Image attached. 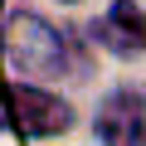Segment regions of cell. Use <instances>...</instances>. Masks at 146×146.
<instances>
[{
	"instance_id": "cell-1",
	"label": "cell",
	"mask_w": 146,
	"mask_h": 146,
	"mask_svg": "<svg viewBox=\"0 0 146 146\" xmlns=\"http://www.w3.org/2000/svg\"><path fill=\"white\" fill-rule=\"evenodd\" d=\"M5 54L25 73H58L63 68V34L44 25L39 15H10L5 20Z\"/></svg>"
},
{
	"instance_id": "cell-2",
	"label": "cell",
	"mask_w": 146,
	"mask_h": 146,
	"mask_svg": "<svg viewBox=\"0 0 146 146\" xmlns=\"http://www.w3.org/2000/svg\"><path fill=\"white\" fill-rule=\"evenodd\" d=\"M5 112H10V131L15 136H58L73 122V112H68L63 98L39 93V88H25V83H10L5 88Z\"/></svg>"
},
{
	"instance_id": "cell-3",
	"label": "cell",
	"mask_w": 146,
	"mask_h": 146,
	"mask_svg": "<svg viewBox=\"0 0 146 146\" xmlns=\"http://www.w3.org/2000/svg\"><path fill=\"white\" fill-rule=\"evenodd\" d=\"M98 141L102 146H146V98L136 88H117L98 107Z\"/></svg>"
},
{
	"instance_id": "cell-4",
	"label": "cell",
	"mask_w": 146,
	"mask_h": 146,
	"mask_svg": "<svg viewBox=\"0 0 146 146\" xmlns=\"http://www.w3.org/2000/svg\"><path fill=\"white\" fill-rule=\"evenodd\" d=\"M93 34H98L112 54L131 58V54H141V49H146V15L131 5V0H117V5L93 25Z\"/></svg>"
}]
</instances>
